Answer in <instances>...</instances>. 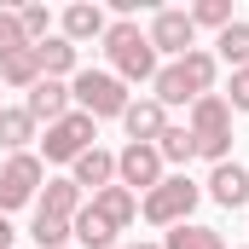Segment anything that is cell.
Wrapping results in <instances>:
<instances>
[{
	"instance_id": "obj_6",
	"label": "cell",
	"mask_w": 249,
	"mask_h": 249,
	"mask_svg": "<svg viewBox=\"0 0 249 249\" xmlns=\"http://www.w3.org/2000/svg\"><path fill=\"white\" fill-rule=\"evenodd\" d=\"M47 186V162L35 157V151H18V157H6V168H0V214H12V209H23V203H35Z\"/></svg>"
},
{
	"instance_id": "obj_29",
	"label": "cell",
	"mask_w": 249,
	"mask_h": 249,
	"mask_svg": "<svg viewBox=\"0 0 249 249\" xmlns=\"http://www.w3.org/2000/svg\"><path fill=\"white\" fill-rule=\"evenodd\" d=\"M12 238H18V226H12V220L0 214V249H12Z\"/></svg>"
},
{
	"instance_id": "obj_2",
	"label": "cell",
	"mask_w": 249,
	"mask_h": 249,
	"mask_svg": "<svg viewBox=\"0 0 249 249\" xmlns=\"http://www.w3.org/2000/svg\"><path fill=\"white\" fill-rule=\"evenodd\" d=\"M105 58H110V75L116 81H157V70H162V58L151 53V41H145V29L133 23V18H116L110 29H105Z\"/></svg>"
},
{
	"instance_id": "obj_17",
	"label": "cell",
	"mask_w": 249,
	"mask_h": 249,
	"mask_svg": "<svg viewBox=\"0 0 249 249\" xmlns=\"http://www.w3.org/2000/svg\"><path fill=\"white\" fill-rule=\"evenodd\" d=\"M35 133H41V127H35V116H29L23 105H0V151H6V157L29 151Z\"/></svg>"
},
{
	"instance_id": "obj_20",
	"label": "cell",
	"mask_w": 249,
	"mask_h": 249,
	"mask_svg": "<svg viewBox=\"0 0 249 249\" xmlns=\"http://www.w3.org/2000/svg\"><path fill=\"white\" fill-rule=\"evenodd\" d=\"M214 58L232 64V70H244V64H249V23H244V18H232V23L214 35Z\"/></svg>"
},
{
	"instance_id": "obj_10",
	"label": "cell",
	"mask_w": 249,
	"mask_h": 249,
	"mask_svg": "<svg viewBox=\"0 0 249 249\" xmlns=\"http://www.w3.org/2000/svg\"><path fill=\"white\" fill-rule=\"evenodd\" d=\"M23 110L35 116V127H41V122H47V127L64 122V116L75 110V99H70V81H47V75H41V81L29 87V99H23Z\"/></svg>"
},
{
	"instance_id": "obj_13",
	"label": "cell",
	"mask_w": 249,
	"mask_h": 249,
	"mask_svg": "<svg viewBox=\"0 0 249 249\" xmlns=\"http://www.w3.org/2000/svg\"><path fill=\"white\" fill-rule=\"evenodd\" d=\"M105 29H110V18H105V6H93V0L64 6V18H58V35L70 41V47H81V41H105Z\"/></svg>"
},
{
	"instance_id": "obj_15",
	"label": "cell",
	"mask_w": 249,
	"mask_h": 249,
	"mask_svg": "<svg viewBox=\"0 0 249 249\" xmlns=\"http://www.w3.org/2000/svg\"><path fill=\"white\" fill-rule=\"evenodd\" d=\"M70 180H75L81 191H93V197H99L105 186H116V151H99V145H93V151H81V157L70 162Z\"/></svg>"
},
{
	"instance_id": "obj_1",
	"label": "cell",
	"mask_w": 249,
	"mask_h": 249,
	"mask_svg": "<svg viewBox=\"0 0 249 249\" xmlns=\"http://www.w3.org/2000/svg\"><path fill=\"white\" fill-rule=\"evenodd\" d=\"M214 75H220V58L209 53V47H191L186 58L162 64L157 70V81H151V99L162 105V110H174V105H197L203 93H214Z\"/></svg>"
},
{
	"instance_id": "obj_22",
	"label": "cell",
	"mask_w": 249,
	"mask_h": 249,
	"mask_svg": "<svg viewBox=\"0 0 249 249\" xmlns=\"http://www.w3.org/2000/svg\"><path fill=\"white\" fill-rule=\"evenodd\" d=\"M157 157H162V168H168V162H174V168H186L191 157H197V145H191L186 122H168V127H162V139H157Z\"/></svg>"
},
{
	"instance_id": "obj_23",
	"label": "cell",
	"mask_w": 249,
	"mask_h": 249,
	"mask_svg": "<svg viewBox=\"0 0 249 249\" xmlns=\"http://www.w3.org/2000/svg\"><path fill=\"white\" fill-rule=\"evenodd\" d=\"M41 81V64H35V47L29 53H12V58L0 64V87H18V93H29Z\"/></svg>"
},
{
	"instance_id": "obj_9",
	"label": "cell",
	"mask_w": 249,
	"mask_h": 249,
	"mask_svg": "<svg viewBox=\"0 0 249 249\" xmlns=\"http://www.w3.org/2000/svg\"><path fill=\"white\" fill-rule=\"evenodd\" d=\"M116 186H127L133 197L162 186V157H157V145H122V151H116Z\"/></svg>"
},
{
	"instance_id": "obj_21",
	"label": "cell",
	"mask_w": 249,
	"mask_h": 249,
	"mask_svg": "<svg viewBox=\"0 0 249 249\" xmlns=\"http://www.w3.org/2000/svg\"><path fill=\"white\" fill-rule=\"evenodd\" d=\"M162 249H226V238H220L214 226H197V220H186V226H168Z\"/></svg>"
},
{
	"instance_id": "obj_14",
	"label": "cell",
	"mask_w": 249,
	"mask_h": 249,
	"mask_svg": "<svg viewBox=\"0 0 249 249\" xmlns=\"http://www.w3.org/2000/svg\"><path fill=\"white\" fill-rule=\"evenodd\" d=\"M81 209H87V191L75 186L70 174L47 180V186H41V197H35V214H53V220H75Z\"/></svg>"
},
{
	"instance_id": "obj_8",
	"label": "cell",
	"mask_w": 249,
	"mask_h": 249,
	"mask_svg": "<svg viewBox=\"0 0 249 249\" xmlns=\"http://www.w3.org/2000/svg\"><path fill=\"white\" fill-rule=\"evenodd\" d=\"M145 41H151V53L157 58H186L191 47H197V29H191V18H186V6H162L157 18H151V29H145Z\"/></svg>"
},
{
	"instance_id": "obj_25",
	"label": "cell",
	"mask_w": 249,
	"mask_h": 249,
	"mask_svg": "<svg viewBox=\"0 0 249 249\" xmlns=\"http://www.w3.org/2000/svg\"><path fill=\"white\" fill-rule=\"evenodd\" d=\"M12 53H29V35L18 23V6H0V64L12 58Z\"/></svg>"
},
{
	"instance_id": "obj_26",
	"label": "cell",
	"mask_w": 249,
	"mask_h": 249,
	"mask_svg": "<svg viewBox=\"0 0 249 249\" xmlns=\"http://www.w3.org/2000/svg\"><path fill=\"white\" fill-rule=\"evenodd\" d=\"M29 238L41 249H70V220H53V214H35L29 220Z\"/></svg>"
},
{
	"instance_id": "obj_12",
	"label": "cell",
	"mask_w": 249,
	"mask_h": 249,
	"mask_svg": "<svg viewBox=\"0 0 249 249\" xmlns=\"http://www.w3.org/2000/svg\"><path fill=\"white\" fill-rule=\"evenodd\" d=\"M203 197H214L220 209H244L249 203V168L244 162H214L209 180H203Z\"/></svg>"
},
{
	"instance_id": "obj_11",
	"label": "cell",
	"mask_w": 249,
	"mask_h": 249,
	"mask_svg": "<svg viewBox=\"0 0 249 249\" xmlns=\"http://www.w3.org/2000/svg\"><path fill=\"white\" fill-rule=\"evenodd\" d=\"M122 127H127V145H157V139H162V127H168V110H162L151 93H145V99H127Z\"/></svg>"
},
{
	"instance_id": "obj_7",
	"label": "cell",
	"mask_w": 249,
	"mask_h": 249,
	"mask_svg": "<svg viewBox=\"0 0 249 249\" xmlns=\"http://www.w3.org/2000/svg\"><path fill=\"white\" fill-rule=\"evenodd\" d=\"M93 139H99V122H93V116H81V110H70L64 122L47 127L41 157H47V162H75L81 151H93Z\"/></svg>"
},
{
	"instance_id": "obj_30",
	"label": "cell",
	"mask_w": 249,
	"mask_h": 249,
	"mask_svg": "<svg viewBox=\"0 0 249 249\" xmlns=\"http://www.w3.org/2000/svg\"><path fill=\"white\" fill-rule=\"evenodd\" d=\"M116 249H162V244H116Z\"/></svg>"
},
{
	"instance_id": "obj_3",
	"label": "cell",
	"mask_w": 249,
	"mask_h": 249,
	"mask_svg": "<svg viewBox=\"0 0 249 249\" xmlns=\"http://www.w3.org/2000/svg\"><path fill=\"white\" fill-rule=\"evenodd\" d=\"M186 133H191V145H197V157L232 162V110H226L220 93H203V99L186 110Z\"/></svg>"
},
{
	"instance_id": "obj_19",
	"label": "cell",
	"mask_w": 249,
	"mask_h": 249,
	"mask_svg": "<svg viewBox=\"0 0 249 249\" xmlns=\"http://www.w3.org/2000/svg\"><path fill=\"white\" fill-rule=\"evenodd\" d=\"M87 203H93V209H99V214H105L116 232H127V226L139 220V197H133L127 186H105L99 197H87Z\"/></svg>"
},
{
	"instance_id": "obj_16",
	"label": "cell",
	"mask_w": 249,
	"mask_h": 249,
	"mask_svg": "<svg viewBox=\"0 0 249 249\" xmlns=\"http://www.w3.org/2000/svg\"><path fill=\"white\" fill-rule=\"evenodd\" d=\"M35 64H41V75H47V81H64V75H75V70H81V47H70L64 35H47V41L35 47Z\"/></svg>"
},
{
	"instance_id": "obj_28",
	"label": "cell",
	"mask_w": 249,
	"mask_h": 249,
	"mask_svg": "<svg viewBox=\"0 0 249 249\" xmlns=\"http://www.w3.org/2000/svg\"><path fill=\"white\" fill-rule=\"evenodd\" d=\"M220 99H226L232 116H249V64H244V70H232V87H226Z\"/></svg>"
},
{
	"instance_id": "obj_24",
	"label": "cell",
	"mask_w": 249,
	"mask_h": 249,
	"mask_svg": "<svg viewBox=\"0 0 249 249\" xmlns=\"http://www.w3.org/2000/svg\"><path fill=\"white\" fill-rule=\"evenodd\" d=\"M186 18H191V29H226L232 23V0H197V6H186Z\"/></svg>"
},
{
	"instance_id": "obj_18",
	"label": "cell",
	"mask_w": 249,
	"mask_h": 249,
	"mask_svg": "<svg viewBox=\"0 0 249 249\" xmlns=\"http://www.w3.org/2000/svg\"><path fill=\"white\" fill-rule=\"evenodd\" d=\"M70 238H75V249H116V226L87 203V209L70 220Z\"/></svg>"
},
{
	"instance_id": "obj_31",
	"label": "cell",
	"mask_w": 249,
	"mask_h": 249,
	"mask_svg": "<svg viewBox=\"0 0 249 249\" xmlns=\"http://www.w3.org/2000/svg\"><path fill=\"white\" fill-rule=\"evenodd\" d=\"M0 93H6V87H0Z\"/></svg>"
},
{
	"instance_id": "obj_27",
	"label": "cell",
	"mask_w": 249,
	"mask_h": 249,
	"mask_svg": "<svg viewBox=\"0 0 249 249\" xmlns=\"http://www.w3.org/2000/svg\"><path fill=\"white\" fill-rule=\"evenodd\" d=\"M18 23H23L29 47H41V41L53 35V12H47V6H18Z\"/></svg>"
},
{
	"instance_id": "obj_5",
	"label": "cell",
	"mask_w": 249,
	"mask_h": 249,
	"mask_svg": "<svg viewBox=\"0 0 249 249\" xmlns=\"http://www.w3.org/2000/svg\"><path fill=\"white\" fill-rule=\"evenodd\" d=\"M197 203H203V186H197V180H186V174H162V186L139 197V214H145L151 226H186Z\"/></svg>"
},
{
	"instance_id": "obj_4",
	"label": "cell",
	"mask_w": 249,
	"mask_h": 249,
	"mask_svg": "<svg viewBox=\"0 0 249 249\" xmlns=\"http://www.w3.org/2000/svg\"><path fill=\"white\" fill-rule=\"evenodd\" d=\"M70 99H75V110L93 116V122H122V110H127V87L110 70H75V75H70Z\"/></svg>"
}]
</instances>
